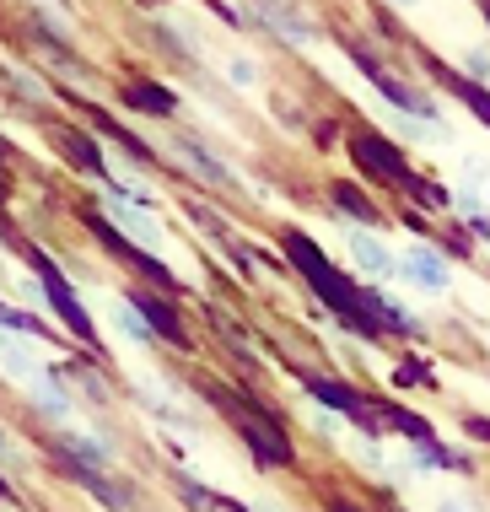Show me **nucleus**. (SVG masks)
<instances>
[{"label":"nucleus","instance_id":"6","mask_svg":"<svg viewBox=\"0 0 490 512\" xmlns=\"http://www.w3.org/2000/svg\"><path fill=\"white\" fill-rule=\"evenodd\" d=\"M178 157H184L194 173H205L210 184H227V168H221V162L210 157V151H200V146H189V141H184V146H178Z\"/></svg>","mask_w":490,"mask_h":512},{"label":"nucleus","instance_id":"3","mask_svg":"<svg viewBox=\"0 0 490 512\" xmlns=\"http://www.w3.org/2000/svg\"><path fill=\"white\" fill-rule=\"evenodd\" d=\"M453 205L464 216H490V178H485V162H469V168H458L453 178Z\"/></svg>","mask_w":490,"mask_h":512},{"label":"nucleus","instance_id":"9","mask_svg":"<svg viewBox=\"0 0 490 512\" xmlns=\"http://www.w3.org/2000/svg\"><path fill=\"white\" fill-rule=\"evenodd\" d=\"M431 512H474V507H464V502H453V496H442V502L431 507Z\"/></svg>","mask_w":490,"mask_h":512},{"label":"nucleus","instance_id":"1","mask_svg":"<svg viewBox=\"0 0 490 512\" xmlns=\"http://www.w3.org/2000/svg\"><path fill=\"white\" fill-rule=\"evenodd\" d=\"M340 243H345V259L356 265L361 281H394L399 275V254L388 248L377 232L367 227H340Z\"/></svg>","mask_w":490,"mask_h":512},{"label":"nucleus","instance_id":"12","mask_svg":"<svg viewBox=\"0 0 490 512\" xmlns=\"http://www.w3.org/2000/svg\"><path fill=\"white\" fill-rule=\"evenodd\" d=\"M0 496H6V480H0Z\"/></svg>","mask_w":490,"mask_h":512},{"label":"nucleus","instance_id":"7","mask_svg":"<svg viewBox=\"0 0 490 512\" xmlns=\"http://www.w3.org/2000/svg\"><path fill=\"white\" fill-rule=\"evenodd\" d=\"M464 65L474 76H485L490 81V54H485V44H474V49H464Z\"/></svg>","mask_w":490,"mask_h":512},{"label":"nucleus","instance_id":"8","mask_svg":"<svg viewBox=\"0 0 490 512\" xmlns=\"http://www.w3.org/2000/svg\"><path fill=\"white\" fill-rule=\"evenodd\" d=\"M0 324H11V329H38V318H22V313H11L6 302H0Z\"/></svg>","mask_w":490,"mask_h":512},{"label":"nucleus","instance_id":"5","mask_svg":"<svg viewBox=\"0 0 490 512\" xmlns=\"http://www.w3.org/2000/svg\"><path fill=\"white\" fill-rule=\"evenodd\" d=\"M259 17L275 27L280 38H291V44H318V33H313V22L302 17L297 6H286V0H264L259 6Z\"/></svg>","mask_w":490,"mask_h":512},{"label":"nucleus","instance_id":"2","mask_svg":"<svg viewBox=\"0 0 490 512\" xmlns=\"http://www.w3.org/2000/svg\"><path fill=\"white\" fill-rule=\"evenodd\" d=\"M399 281H410L415 292H426V297H442L447 286H453V265L426 243H404L399 248Z\"/></svg>","mask_w":490,"mask_h":512},{"label":"nucleus","instance_id":"11","mask_svg":"<svg viewBox=\"0 0 490 512\" xmlns=\"http://www.w3.org/2000/svg\"><path fill=\"white\" fill-rule=\"evenodd\" d=\"M0 453H6V437H0Z\"/></svg>","mask_w":490,"mask_h":512},{"label":"nucleus","instance_id":"10","mask_svg":"<svg viewBox=\"0 0 490 512\" xmlns=\"http://www.w3.org/2000/svg\"><path fill=\"white\" fill-rule=\"evenodd\" d=\"M394 6H399V11H415V6H420V0H394Z\"/></svg>","mask_w":490,"mask_h":512},{"label":"nucleus","instance_id":"4","mask_svg":"<svg viewBox=\"0 0 490 512\" xmlns=\"http://www.w3.org/2000/svg\"><path fill=\"white\" fill-rule=\"evenodd\" d=\"M38 275H44V286H49V302L60 308V318H65V324L76 329V335L87 340V345H97V340H92V324H87V313L76 308V297H70V286L60 281V275H54V265H49V259H38Z\"/></svg>","mask_w":490,"mask_h":512}]
</instances>
